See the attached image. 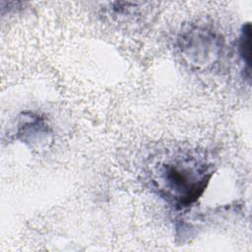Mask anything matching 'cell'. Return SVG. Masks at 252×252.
Returning a JSON list of instances; mask_svg holds the SVG:
<instances>
[{
  "instance_id": "6da1fadb",
  "label": "cell",
  "mask_w": 252,
  "mask_h": 252,
  "mask_svg": "<svg viewBox=\"0 0 252 252\" xmlns=\"http://www.w3.org/2000/svg\"><path fill=\"white\" fill-rule=\"evenodd\" d=\"M212 173L193 160L167 162L161 169L160 181L165 196L180 206L195 202L205 190Z\"/></svg>"
},
{
  "instance_id": "7a4b0ae2",
  "label": "cell",
  "mask_w": 252,
  "mask_h": 252,
  "mask_svg": "<svg viewBox=\"0 0 252 252\" xmlns=\"http://www.w3.org/2000/svg\"><path fill=\"white\" fill-rule=\"evenodd\" d=\"M249 39H250V26L247 24L245 27H243V31L241 32L240 36V43H239V49H240V54L244 60V62L247 64V67L249 69L250 66V44H249Z\"/></svg>"
}]
</instances>
